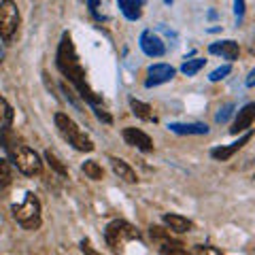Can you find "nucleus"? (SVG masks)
<instances>
[{
  "label": "nucleus",
  "instance_id": "nucleus-1",
  "mask_svg": "<svg viewBox=\"0 0 255 255\" xmlns=\"http://www.w3.org/2000/svg\"><path fill=\"white\" fill-rule=\"evenodd\" d=\"M55 64H58L60 73L77 87L79 96H81L85 102H90L92 107H100L102 98L92 90L90 85H87V81H85V70L81 66V62H79V55L75 51L73 38H70L68 32H64V34H62V41L58 45V55H55Z\"/></svg>",
  "mask_w": 255,
  "mask_h": 255
},
{
  "label": "nucleus",
  "instance_id": "nucleus-2",
  "mask_svg": "<svg viewBox=\"0 0 255 255\" xmlns=\"http://www.w3.org/2000/svg\"><path fill=\"white\" fill-rule=\"evenodd\" d=\"M53 122H55V128L60 130V134H62V136L66 138L75 149H79V151H94V142H92V138L87 136V134H85L81 128H79L68 115L55 113Z\"/></svg>",
  "mask_w": 255,
  "mask_h": 255
},
{
  "label": "nucleus",
  "instance_id": "nucleus-3",
  "mask_svg": "<svg viewBox=\"0 0 255 255\" xmlns=\"http://www.w3.org/2000/svg\"><path fill=\"white\" fill-rule=\"evenodd\" d=\"M13 217L23 230H38L41 226V202L32 191L26 194L23 202L13 206Z\"/></svg>",
  "mask_w": 255,
  "mask_h": 255
},
{
  "label": "nucleus",
  "instance_id": "nucleus-4",
  "mask_svg": "<svg viewBox=\"0 0 255 255\" xmlns=\"http://www.w3.org/2000/svg\"><path fill=\"white\" fill-rule=\"evenodd\" d=\"M105 238H107V243H109L111 249L117 251V253H122L124 251V245L130 243V241H138L140 232L132 226V223H128L124 219H115V221H111L109 226H107Z\"/></svg>",
  "mask_w": 255,
  "mask_h": 255
},
{
  "label": "nucleus",
  "instance_id": "nucleus-5",
  "mask_svg": "<svg viewBox=\"0 0 255 255\" xmlns=\"http://www.w3.org/2000/svg\"><path fill=\"white\" fill-rule=\"evenodd\" d=\"M11 159H13V164L17 166V170L21 174H26V177H34V174H38L43 168V162L36 151L30 147H23V145H17L11 149Z\"/></svg>",
  "mask_w": 255,
  "mask_h": 255
},
{
  "label": "nucleus",
  "instance_id": "nucleus-6",
  "mask_svg": "<svg viewBox=\"0 0 255 255\" xmlns=\"http://www.w3.org/2000/svg\"><path fill=\"white\" fill-rule=\"evenodd\" d=\"M19 26V11L13 0H2L0 2V38L11 41Z\"/></svg>",
  "mask_w": 255,
  "mask_h": 255
},
{
  "label": "nucleus",
  "instance_id": "nucleus-7",
  "mask_svg": "<svg viewBox=\"0 0 255 255\" xmlns=\"http://www.w3.org/2000/svg\"><path fill=\"white\" fill-rule=\"evenodd\" d=\"M172 77H174V68L170 66V64H153V66H149V70H147L145 87L162 85L166 81H170Z\"/></svg>",
  "mask_w": 255,
  "mask_h": 255
},
{
  "label": "nucleus",
  "instance_id": "nucleus-8",
  "mask_svg": "<svg viewBox=\"0 0 255 255\" xmlns=\"http://www.w3.org/2000/svg\"><path fill=\"white\" fill-rule=\"evenodd\" d=\"M140 49L145 51L149 58H162L166 53V45L162 43V38L157 34H153L151 30H145L140 34Z\"/></svg>",
  "mask_w": 255,
  "mask_h": 255
},
{
  "label": "nucleus",
  "instance_id": "nucleus-9",
  "mask_svg": "<svg viewBox=\"0 0 255 255\" xmlns=\"http://www.w3.org/2000/svg\"><path fill=\"white\" fill-rule=\"evenodd\" d=\"M124 140L130 147H136L140 151H151L153 149V140H151L149 134H145L138 128H126L124 130Z\"/></svg>",
  "mask_w": 255,
  "mask_h": 255
},
{
  "label": "nucleus",
  "instance_id": "nucleus-10",
  "mask_svg": "<svg viewBox=\"0 0 255 255\" xmlns=\"http://www.w3.org/2000/svg\"><path fill=\"white\" fill-rule=\"evenodd\" d=\"M253 122H255V105H253V102H249V105H245L241 111H238V117H236L234 126L230 128V132H232V134L247 132L253 126Z\"/></svg>",
  "mask_w": 255,
  "mask_h": 255
},
{
  "label": "nucleus",
  "instance_id": "nucleus-11",
  "mask_svg": "<svg viewBox=\"0 0 255 255\" xmlns=\"http://www.w3.org/2000/svg\"><path fill=\"white\" fill-rule=\"evenodd\" d=\"M109 162H111V168H113V172L117 174L122 181L126 183H136L138 177H136V172H134V168L128 162H124L122 157H115V155H111L109 157Z\"/></svg>",
  "mask_w": 255,
  "mask_h": 255
},
{
  "label": "nucleus",
  "instance_id": "nucleus-12",
  "mask_svg": "<svg viewBox=\"0 0 255 255\" xmlns=\"http://www.w3.org/2000/svg\"><path fill=\"white\" fill-rule=\"evenodd\" d=\"M249 140H251V132H247L243 138H238L236 142H232V145H228V147H215V149L211 151V155H213L215 159H221V162H226V159L232 157L236 151H241Z\"/></svg>",
  "mask_w": 255,
  "mask_h": 255
},
{
  "label": "nucleus",
  "instance_id": "nucleus-13",
  "mask_svg": "<svg viewBox=\"0 0 255 255\" xmlns=\"http://www.w3.org/2000/svg\"><path fill=\"white\" fill-rule=\"evenodd\" d=\"M209 51L213 55H223L226 60L230 62H234L238 58V53H241V49H238V43L234 41H221V43H213L209 47Z\"/></svg>",
  "mask_w": 255,
  "mask_h": 255
},
{
  "label": "nucleus",
  "instance_id": "nucleus-14",
  "mask_svg": "<svg viewBox=\"0 0 255 255\" xmlns=\"http://www.w3.org/2000/svg\"><path fill=\"white\" fill-rule=\"evenodd\" d=\"M164 223L172 230V232H177V234H185V232H189V230H191V221L187 217H183V215H177V213L164 215Z\"/></svg>",
  "mask_w": 255,
  "mask_h": 255
},
{
  "label": "nucleus",
  "instance_id": "nucleus-15",
  "mask_svg": "<svg viewBox=\"0 0 255 255\" xmlns=\"http://www.w3.org/2000/svg\"><path fill=\"white\" fill-rule=\"evenodd\" d=\"M130 109H132V113L136 115L138 119H142V122H149V124H155L157 122L155 113L151 111L149 105H145V102H140L136 98H130Z\"/></svg>",
  "mask_w": 255,
  "mask_h": 255
},
{
  "label": "nucleus",
  "instance_id": "nucleus-16",
  "mask_svg": "<svg viewBox=\"0 0 255 255\" xmlns=\"http://www.w3.org/2000/svg\"><path fill=\"white\" fill-rule=\"evenodd\" d=\"M168 130L174 134H209L206 124H168Z\"/></svg>",
  "mask_w": 255,
  "mask_h": 255
},
{
  "label": "nucleus",
  "instance_id": "nucleus-17",
  "mask_svg": "<svg viewBox=\"0 0 255 255\" xmlns=\"http://www.w3.org/2000/svg\"><path fill=\"white\" fill-rule=\"evenodd\" d=\"M117 2H119V9H122V13L130 21L140 19V15H142V11H140V0H117Z\"/></svg>",
  "mask_w": 255,
  "mask_h": 255
},
{
  "label": "nucleus",
  "instance_id": "nucleus-18",
  "mask_svg": "<svg viewBox=\"0 0 255 255\" xmlns=\"http://www.w3.org/2000/svg\"><path fill=\"white\" fill-rule=\"evenodd\" d=\"M11 122H13V107L2 98V96H0V130L9 128Z\"/></svg>",
  "mask_w": 255,
  "mask_h": 255
},
{
  "label": "nucleus",
  "instance_id": "nucleus-19",
  "mask_svg": "<svg viewBox=\"0 0 255 255\" xmlns=\"http://www.w3.org/2000/svg\"><path fill=\"white\" fill-rule=\"evenodd\" d=\"M81 168H83V172H85L92 181H100L102 177H105V170H102V166L96 162V159H87V162L81 166Z\"/></svg>",
  "mask_w": 255,
  "mask_h": 255
},
{
  "label": "nucleus",
  "instance_id": "nucleus-20",
  "mask_svg": "<svg viewBox=\"0 0 255 255\" xmlns=\"http://www.w3.org/2000/svg\"><path fill=\"white\" fill-rule=\"evenodd\" d=\"M45 159H47V164H49L58 174H62V177H68V168L64 166V162L53 153V151H45Z\"/></svg>",
  "mask_w": 255,
  "mask_h": 255
},
{
  "label": "nucleus",
  "instance_id": "nucleus-21",
  "mask_svg": "<svg viewBox=\"0 0 255 255\" xmlns=\"http://www.w3.org/2000/svg\"><path fill=\"white\" fill-rule=\"evenodd\" d=\"M206 64V60H202V58H194V60H187L185 64L181 66V70H183V75H187V77H194L198 70H200L202 66Z\"/></svg>",
  "mask_w": 255,
  "mask_h": 255
},
{
  "label": "nucleus",
  "instance_id": "nucleus-22",
  "mask_svg": "<svg viewBox=\"0 0 255 255\" xmlns=\"http://www.w3.org/2000/svg\"><path fill=\"white\" fill-rule=\"evenodd\" d=\"M162 255H191V253L187 249H183V245H179V243H164Z\"/></svg>",
  "mask_w": 255,
  "mask_h": 255
},
{
  "label": "nucleus",
  "instance_id": "nucleus-23",
  "mask_svg": "<svg viewBox=\"0 0 255 255\" xmlns=\"http://www.w3.org/2000/svg\"><path fill=\"white\" fill-rule=\"evenodd\" d=\"M13 179V174H11V166L6 159H0V185H9Z\"/></svg>",
  "mask_w": 255,
  "mask_h": 255
},
{
  "label": "nucleus",
  "instance_id": "nucleus-24",
  "mask_svg": "<svg viewBox=\"0 0 255 255\" xmlns=\"http://www.w3.org/2000/svg\"><path fill=\"white\" fill-rule=\"evenodd\" d=\"M232 113H234V105H232V102H228L226 107L219 109V113H217V117H215V122H217V124H226L228 119L232 117Z\"/></svg>",
  "mask_w": 255,
  "mask_h": 255
},
{
  "label": "nucleus",
  "instance_id": "nucleus-25",
  "mask_svg": "<svg viewBox=\"0 0 255 255\" xmlns=\"http://www.w3.org/2000/svg\"><path fill=\"white\" fill-rule=\"evenodd\" d=\"M230 73H232V66L226 64V66H219L217 70H213V73L209 75V79H211V81H221V79L226 77V75H230Z\"/></svg>",
  "mask_w": 255,
  "mask_h": 255
},
{
  "label": "nucleus",
  "instance_id": "nucleus-26",
  "mask_svg": "<svg viewBox=\"0 0 255 255\" xmlns=\"http://www.w3.org/2000/svg\"><path fill=\"white\" fill-rule=\"evenodd\" d=\"M196 255H223V253L219 249H215V247H211V245H198Z\"/></svg>",
  "mask_w": 255,
  "mask_h": 255
},
{
  "label": "nucleus",
  "instance_id": "nucleus-27",
  "mask_svg": "<svg viewBox=\"0 0 255 255\" xmlns=\"http://www.w3.org/2000/svg\"><path fill=\"white\" fill-rule=\"evenodd\" d=\"M234 13H236L238 21H241L245 15V0H234Z\"/></svg>",
  "mask_w": 255,
  "mask_h": 255
},
{
  "label": "nucleus",
  "instance_id": "nucleus-28",
  "mask_svg": "<svg viewBox=\"0 0 255 255\" xmlns=\"http://www.w3.org/2000/svg\"><path fill=\"white\" fill-rule=\"evenodd\" d=\"M81 249H83V253H87V255H98L94 249H92V245H90V241H83L81 243Z\"/></svg>",
  "mask_w": 255,
  "mask_h": 255
},
{
  "label": "nucleus",
  "instance_id": "nucleus-29",
  "mask_svg": "<svg viewBox=\"0 0 255 255\" xmlns=\"http://www.w3.org/2000/svg\"><path fill=\"white\" fill-rule=\"evenodd\" d=\"M87 6H90V11L96 15V9H98V0H87Z\"/></svg>",
  "mask_w": 255,
  "mask_h": 255
},
{
  "label": "nucleus",
  "instance_id": "nucleus-30",
  "mask_svg": "<svg viewBox=\"0 0 255 255\" xmlns=\"http://www.w3.org/2000/svg\"><path fill=\"white\" fill-rule=\"evenodd\" d=\"M253 81H255V70H251V75H249V79H247V85H253Z\"/></svg>",
  "mask_w": 255,
  "mask_h": 255
},
{
  "label": "nucleus",
  "instance_id": "nucleus-31",
  "mask_svg": "<svg viewBox=\"0 0 255 255\" xmlns=\"http://www.w3.org/2000/svg\"><path fill=\"white\" fill-rule=\"evenodd\" d=\"M2 58H4V49H2V45H0V62H2Z\"/></svg>",
  "mask_w": 255,
  "mask_h": 255
},
{
  "label": "nucleus",
  "instance_id": "nucleus-32",
  "mask_svg": "<svg viewBox=\"0 0 255 255\" xmlns=\"http://www.w3.org/2000/svg\"><path fill=\"white\" fill-rule=\"evenodd\" d=\"M164 2H166V4H172V2H174V0H164Z\"/></svg>",
  "mask_w": 255,
  "mask_h": 255
}]
</instances>
